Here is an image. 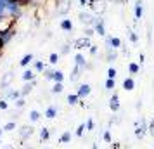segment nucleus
<instances>
[{
    "mask_svg": "<svg viewBox=\"0 0 154 149\" xmlns=\"http://www.w3.org/2000/svg\"><path fill=\"white\" fill-rule=\"evenodd\" d=\"M100 19L97 14H94L92 11H82L80 14H78V21H80V24H83L85 28H94L95 24H97V21Z\"/></svg>",
    "mask_w": 154,
    "mask_h": 149,
    "instance_id": "f257e3e1",
    "label": "nucleus"
},
{
    "mask_svg": "<svg viewBox=\"0 0 154 149\" xmlns=\"http://www.w3.org/2000/svg\"><path fill=\"white\" fill-rule=\"evenodd\" d=\"M147 127H149V123H147L146 118H139V120L135 121V125H133V134H135V137L137 139H144L149 134Z\"/></svg>",
    "mask_w": 154,
    "mask_h": 149,
    "instance_id": "f03ea898",
    "label": "nucleus"
},
{
    "mask_svg": "<svg viewBox=\"0 0 154 149\" xmlns=\"http://www.w3.org/2000/svg\"><path fill=\"white\" fill-rule=\"evenodd\" d=\"M16 21H17V19H14L12 16H9V14H0V33H5V31L14 29Z\"/></svg>",
    "mask_w": 154,
    "mask_h": 149,
    "instance_id": "7ed1b4c3",
    "label": "nucleus"
},
{
    "mask_svg": "<svg viewBox=\"0 0 154 149\" xmlns=\"http://www.w3.org/2000/svg\"><path fill=\"white\" fill-rule=\"evenodd\" d=\"M87 7H90V11L94 14H104L106 9H107V0H88V5Z\"/></svg>",
    "mask_w": 154,
    "mask_h": 149,
    "instance_id": "20e7f679",
    "label": "nucleus"
},
{
    "mask_svg": "<svg viewBox=\"0 0 154 149\" xmlns=\"http://www.w3.org/2000/svg\"><path fill=\"white\" fill-rule=\"evenodd\" d=\"M5 14L12 16L14 19H19L23 16V5L21 4H17V2H14V0H11L7 4V11H5Z\"/></svg>",
    "mask_w": 154,
    "mask_h": 149,
    "instance_id": "39448f33",
    "label": "nucleus"
},
{
    "mask_svg": "<svg viewBox=\"0 0 154 149\" xmlns=\"http://www.w3.org/2000/svg\"><path fill=\"white\" fill-rule=\"evenodd\" d=\"M71 11V0H56V12L61 16H68Z\"/></svg>",
    "mask_w": 154,
    "mask_h": 149,
    "instance_id": "423d86ee",
    "label": "nucleus"
},
{
    "mask_svg": "<svg viewBox=\"0 0 154 149\" xmlns=\"http://www.w3.org/2000/svg\"><path fill=\"white\" fill-rule=\"evenodd\" d=\"M90 45H92V40L88 38V36H85V35L80 36V38H76V40L73 42V47H75L76 50H80V52H82L83 49H88Z\"/></svg>",
    "mask_w": 154,
    "mask_h": 149,
    "instance_id": "0eeeda50",
    "label": "nucleus"
},
{
    "mask_svg": "<svg viewBox=\"0 0 154 149\" xmlns=\"http://www.w3.org/2000/svg\"><path fill=\"white\" fill-rule=\"evenodd\" d=\"M14 82V71H5L0 78V88H9Z\"/></svg>",
    "mask_w": 154,
    "mask_h": 149,
    "instance_id": "6e6552de",
    "label": "nucleus"
},
{
    "mask_svg": "<svg viewBox=\"0 0 154 149\" xmlns=\"http://www.w3.org/2000/svg\"><path fill=\"white\" fill-rule=\"evenodd\" d=\"M33 134H35V128L31 127V125H23V127L19 128V141L24 142L26 139H29Z\"/></svg>",
    "mask_w": 154,
    "mask_h": 149,
    "instance_id": "1a4fd4ad",
    "label": "nucleus"
},
{
    "mask_svg": "<svg viewBox=\"0 0 154 149\" xmlns=\"http://www.w3.org/2000/svg\"><path fill=\"white\" fill-rule=\"evenodd\" d=\"M106 38V49H119L121 47V40L118 36H104Z\"/></svg>",
    "mask_w": 154,
    "mask_h": 149,
    "instance_id": "9d476101",
    "label": "nucleus"
},
{
    "mask_svg": "<svg viewBox=\"0 0 154 149\" xmlns=\"http://www.w3.org/2000/svg\"><path fill=\"white\" fill-rule=\"evenodd\" d=\"M109 109H111L112 113H118L119 109H121V104H119V95L116 92L111 95V99H109Z\"/></svg>",
    "mask_w": 154,
    "mask_h": 149,
    "instance_id": "9b49d317",
    "label": "nucleus"
},
{
    "mask_svg": "<svg viewBox=\"0 0 154 149\" xmlns=\"http://www.w3.org/2000/svg\"><path fill=\"white\" fill-rule=\"evenodd\" d=\"M14 35H16V31L14 29H11V31H5V33H0V45H2V49L7 45L12 38H14Z\"/></svg>",
    "mask_w": 154,
    "mask_h": 149,
    "instance_id": "f8f14e48",
    "label": "nucleus"
},
{
    "mask_svg": "<svg viewBox=\"0 0 154 149\" xmlns=\"http://www.w3.org/2000/svg\"><path fill=\"white\" fill-rule=\"evenodd\" d=\"M90 92H92V87L88 85V83H82V85H78L76 94H78L80 99H85L87 95H90Z\"/></svg>",
    "mask_w": 154,
    "mask_h": 149,
    "instance_id": "ddd939ff",
    "label": "nucleus"
},
{
    "mask_svg": "<svg viewBox=\"0 0 154 149\" xmlns=\"http://www.w3.org/2000/svg\"><path fill=\"white\" fill-rule=\"evenodd\" d=\"M36 87V80H33V82H24V85L21 87V95L23 97H26L28 94H31V90Z\"/></svg>",
    "mask_w": 154,
    "mask_h": 149,
    "instance_id": "4468645a",
    "label": "nucleus"
},
{
    "mask_svg": "<svg viewBox=\"0 0 154 149\" xmlns=\"http://www.w3.org/2000/svg\"><path fill=\"white\" fill-rule=\"evenodd\" d=\"M87 59H85V56L82 54V52H76V56H75V66H80L82 70H87Z\"/></svg>",
    "mask_w": 154,
    "mask_h": 149,
    "instance_id": "2eb2a0df",
    "label": "nucleus"
},
{
    "mask_svg": "<svg viewBox=\"0 0 154 149\" xmlns=\"http://www.w3.org/2000/svg\"><path fill=\"white\" fill-rule=\"evenodd\" d=\"M94 29H95V35L106 36V21H104V19H99L97 24L94 26Z\"/></svg>",
    "mask_w": 154,
    "mask_h": 149,
    "instance_id": "dca6fc26",
    "label": "nucleus"
},
{
    "mask_svg": "<svg viewBox=\"0 0 154 149\" xmlns=\"http://www.w3.org/2000/svg\"><path fill=\"white\" fill-rule=\"evenodd\" d=\"M142 14H144L142 0H137V2H135V5H133V16H135V19H142Z\"/></svg>",
    "mask_w": 154,
    "mask_h": 149,
    "instance_id": "f3484780",
    "label": "nucleus"
},
{
    "mask_svg": "<svg viewBox=\"0 0 154 149\" xmlns=\"http://www.w3.org/2000/svg\"><path fill=\"white\" fill-rule=\"evenodd\" d=\"M59 28L63 29V31H71V29H73V21H71L69 17H64V19H61V23H59Z\"/></svg>",
    "mask_w": 154,
    "mask_h": 149,
    "instance_id": "a211bd4d",
    "label": "nucleus"
},
{
    "mask_svg": "<svg viewBox=\"0 0 154 149\" xmlns=\"http://www.w3.org/2000/svg\"><path fill=\"white\" fill-rule=\"evenodd\" d=\"M121 87L125 88L126 92H130V90H133L135 88V80H133V76H128V78L123 80V83H121Z\"/></svg>",
    "mask_w": 154,
    "mask_h": 149,
    "instance_id": "6ab92c4d",
    "label": "nucleus"
},
{
    "mask_svg": "<svg viewBox=\"0 0 154 149\" xmlns=\"http://www.w3.org/2000/svg\"><path fill=\"white\" fill-rule=\"evenodd\" d=\"M83 71H85V70H82L80 66H75V68H73V71H71V76H69V80H71V82H78Z\"/></svg>",
    "mask_w": 154,
    "mask_h": 149,
    "instance_id": "aec40b11",
    "label": "nucleus"
},
{
    "mask_svg": "<svg viewBox=\"0 0 154 149\" xmlns=\"http://www.w3.org/2000/svg\"><path fill=\"white\" fill-rule=\"evenodd\" d=\"M106 59L112 63V61H116L118 59V49H106Z\"/></svg>",
    "mask_w": 154,
    "mask_h": 149,
    "instance_id": "412c9836",
    "label": "nucleus"
},
{
    "mask_svg": "<svg viewBox=\"0 0 154 149\" xmlns=\"http://www.w3.org/2000/svg\"><path fill=\"white\" fill-rule=\"evenodd\" d=\"M21 78H23V82H33L35 80V70H24Z\"/></svg>",
    "mask_w": 154,
    "mask_h": 149,
    "instance_id": "4be33fe9",
    "label": "nucleus"
},
{
    "mask_svg": "<svg viewBox=\"0 0 154 149\" xmlns=\"http://www.w3.org/2000/svg\"><path fill=\"white\" fill-rule=\"evenodd\" d=\"M33 57H35V56H33L31 52H29V54H24V56L21 57V61H19V66H21V68H26V66L33 61Z\"/></svg>",
    "mask_w": 154,
    "mask_h": 149,
    "instance_id": "5701e85b",
    "label": "nucleus"
},
{
    "mask_svg": "<svg viewBox=\"0 0 154 149\" xmlns=\"http://www.w3.org/2000/svg\"><path fill=\"white\" fill-rule=\"evenodd\" d=\"M56 116H57V107L56 106H47V109H45V118L54 120Z\"/></svg>",
    "mask_w": 154,
    "mask_h": 149,
    "instance_id": "b1692460",
    "label": "nucleus"
},
{
    "mask_svg": "<svg viewBox=\"0 0 154 149\" xmlns=\"http://www.w3.org/2000/svg\"><path fill=\"white\" fill-rule=\"evenodd\" d=\"M66 102L69 104V106H76L78 102H80V97H78V94H68V99Z\"/></svg>",
    "mask_w": 154,
    "mask_h": 149,
    "instance_id": "393cba45",
    "label": "nucleus"
},
{
    "mask_svg": "<svg viewBox=\"0 0 154 149\" xmlns=\"http://www.w3.org/2000/svg\"><path fill=\"white\" fill-rule=\"evenodd\" d=\"M54 83H63L64 82V73L61 70H56L54 71V80H52Z\"/></svg>",
    "mask_w": 154,
    "mask_h": 149,
    "instance_id": "a878e982",
    "label": "nucleus"
},
{
    "mask_svg": "<svg viewBox=\"0 0 154 149\" xmlns=\"http://www.w3.org/2000/svg\"><path fill=\"white\" fill-rule=\"evenodd\" d=\"M140 71V64L139 63H130L128 64V73L130 75H139Z\"/></svg>",
    "mask_w": 154,
    "mask_h": 149,
    "instance_id": "bb28decb",
    "label": "nucleus"
},
{
    "mask_svg": "<svg viewBox=\"0 0 154 149\" xmlns=\"http://www.w3.org/2000/svg\"><path fill=\"white\" fill-rule=\"evenodd\" d=\"M38 137H40V141H42V142H47L50 139V128H42Z\"/></svg>",
    "mask_w": 154,
    "mask_h": 149,
    "instance_id": "cd10ccee",
    "label": "nucleus"
},
{
    "mask_svg": "<svg viewBox=\"0 0 154 149\" xmlns=\"http://www.w3.org/2000/svg\"><path fill=\"white\" fill-rule=\"evenodd\" d=\"M2 128H4V132H12V130H16V128H17V125H16L14 120H11V121H7V123H5Z\"/></svg>",
    "mask_w": 154,
    "mask_h": 149,
    "instance_id": "c85d7f7f",
    "label": "nucleus"
},
{
    "mask_svg": "<svg viewBox=\"0 0 154 149\" xmlns=\"http://www.w3.org/2000/svg\"><path fill=\"white\" fill-rule=\"evenodd\" d=\"M40 118H42V114L38 113L36 109H33V111H29V121H33V123H36V121H40Z\"/></svg>",
    "mask_w": 154,
    "mask_h": 149,
    "instance_id": "c756f323",
    "label": "nucleus"
},
{
    "mask_svg": "<svg viewBox=\"0 0 154 149\" xmlns=\"http://www.w3.org/2000/svg\"><path fill=\"white\" fill-rule=\"evenodd\" d=\"M69 141H71V134L66 130V132H63V135L59 137V142L61 144H69Z\"/></svg>",
    "mask_w": 154,
    "mask_h": 149,
    "instance_id": "7c9ffc66",
    "label": "nucleus"
},
{
    "mask_svg": "<svg viewBox=\"0 0 154 149\" xmlns=\"http://www.w3.org/2000/svg\"><path fill=\"white\" fill-rule=\"evenodd\" d=\"M64 90V85L63 83H54L52 88H50V94H61Z\"/></svg>",
    "mask_w": 154,
    "mask_h": 149,
    "instance_id": "2f4dec72",
    "label": "nucleus"
},
{
    "mask_svg": "<svg viewBox=\"0 0 154 149\" xmlns=\"http://www.w3.org/2000/svg\"><path fill=\"white\" fill-rule=\"evenodd\" d=\"M33 68H35V71H38V73H43V71H45V63H43V61H35Z\"/></svg>",
    "mask_w": 154,
    "mask_h": 149,
    "instance_id": "473e14b6",
    "label": "nucleus"
},
{
    "mask_svg": "<svg viewBox=\"0 0 154 149\" xmlns=\"http://www.w3.org/2000/svg\"><path fill=\"white\" fill-rule=\"evenodd\" d=\"M85 130H87V125H85V123H80V125L76 127V132H75V134H76V137H83Z\"/></svg>",
    "mask_w": 154,
    "mask_h": 149,
    "instance_id": "72a5a7b5",
    "label": "nucleus"
},
{
    "mask_svg": "<svg viewBox=\"0 0 154 149\" xmlns=\"http://www.w3.org/2000/svg\"><path fill=\"white\" fill-rule=\"evenodd\" d=\"M54 68H45V71H43V76L47 80H54Z\"/></svg>",
    "mask_w": 154,
    "mask_h": 149,
    "instance_id": "f704fd0d",
    "label": "nucleus"
},
{
    "mask_svg": "<svg viewBox=\"0 0 154 149\" xmlns=\"http://www.w3.org/2000/svg\"><path fill=\"white\" fill-rule=\"evenodd\" d=\"M102 139H104L106 144H112V135L109 130H104V134H102Z\"/></svg>",
    "mask_w": 154,
    "mask_h": 149,
    "instance_id": "c9c22d12",
    "label": "nucleus"
},
{
    "mask_svg": "<svg viewBox=\"0 0 154 149\" xmlns=\"http://www.w3.org/2000/svg\"><path fill=\"white\" fill-rule=\"evenodd\" d=\"M71 50V43H64L63 47H61V52H59V56H68Z\"/></svg>",
    "mask_w": 154,
    "mask_h": 149,
    "instance_id": "e433bc0d",
    "label": "nucleus"
},
{
    "mask_svg": "<svg viewBox=\"0 0 154 149\" xmlns=\"http://www.w3.org/2000/svg\"><path fill=\"white\" fill-rule=\"evenodd\" d=\"M106 90H114V87H116V82H114V80L112 78H107L106 80Z\"/></svg>",
    "mask_w": 154,
    "mask_h": 149,
    "instance_id": "4c0bfd02",
    "label": "nucleus"
},
{
    "mask_svg": "<svg viewBox=\"0 0 154 149\" xmlns=\"http://www.w3.org/2000/svg\"><path fill=\"white\" fill-rule=\"evenodd\" d=\"M49 63L52 64V66L59 63V54H57V52H52V54L49 56Z\"/></svg>",
    "mask_w": 154,
    "mask_h": 149,
    "instance_id": "58836bf2",
    "label": "nucleus"
},
{
    "mask_svg": "<svg viewBox=\"0 0 154 149\" xmlns=\"http://www.w3.org/2000/svg\"><path fill=\"white\" fill-rule=\"evenodd\" d=\"M128 38H130V42H132V43L139 42V36H137V33H135L133 29H130V31H128Z\"/></svg>",
    "mask_w": 154,
    "mask_h": 149,
    "instance_id": "ea45409f",
    "label": "nucleus"
},
{
    "mask_svg": "<svg viewBox=\"0 0 154 149\" xmlns=\"http://www.w3.org/2000/svg\"><path fill=\"white\" fill-rule=\"evenodd\" d=\"M24 104H26V99H24V97H19L17 101H14V106L17 107V109H21Z\"/></svg>",
    "mask_w": 154,
    "mask_h": 149,
    "instance_id": "a19ab883",
    "label": "nucleus"
},
{
    "mask_svg": "<svg viewBox=\"0 0 154 149\" xmlns=\"http://www.w3.org/2000/svg\"><path fill=\"white\" fill-rule=\"evenodd\" d=\"M83 35H85V36H88V38H92V36L95 35V29L88 26V28H85V29H83Z\"/></svg>",
    "mask_w": 154,
    "mask_h": 149,
    "instance_id": "79ce46f5",
    "label": "nucleus"
},
{
    "mask_svg": "<svg viewBox=\"0 0 154 149\" xmlns=\"http://www.w3.org/2000/svg\"><path fill=\"white\" fill-rule=\"evenodd\" d=\"M107 78H116V68H112V66H109L107 68Z\"/></svg>",
    "mask_w": 154,
    "mask_h": 149,
    "instance_id": "37998d69",
    "label": "nucleus"
},
{
    "mask_svg": "<svg viewBox=\"0 0 154 149\" xmlns=\"http://www.w3.org/2000/svg\"><path fill=\"white\" fill-rule=\"evenodd\" d=\"M0 109H2V111L9 109V102H7V99H0Z\"/></svg>",
    "mask_w": 154,
    "mask_h": 149,
    "instance_id": "c03bdc74",
    "label": "nucleus"
},
{
    "mask_svg": "<svg viewBox=\"0 0 154 149\" xmlns=\"http://www.w3.org/2000/svg\"><path fill=\"white\" fill-rule=\"evenodd\" d=\"M88 50H90V54H92V56H97V52H99V47H97V45H94V43H92L90 47H88Z\"/></svg>",
    "mask_w": 154,
    "mask_h": 149,
    "instance_id": "a18cd8bd",
    "label": "nucleus"
},
{
    "mask_svg": "<svg viewBox=\"0 0 154 149\" xmlns=\"http://www.w3.org/2000/svg\"><path fill=\"white\" fill-rule=\"evenodd\" d=\"M85 125H87V130H94V127H95V125H94V120H92V118H88Z\"/></svg>",
    "mask_w": 154,
    "mask_h": 149,
    "instance_id": "49530a36",
    "label": "nucleus"
},
{
    "mask_svg": "<svg viewBox=\"0 0 154 149\" xmlns=\"http://www.w3.org/2000/svg\"><path fill=\"white\" fill-rule=\"evenodd\" d=\"M147 130H149V134L154 135V118L151 120V123H149V127H147Z\"/></svg>",
    "mask_w": 154,
    "mask_h": 149,
    "instance_id": "de8ad7c7",
    "label": "nucleus"
},
{
    "mask_svg": "<svg viewBox=\"0 0 154 149\" xmlns=\"http://www.w3.org/2000/svg\"><path fill=\"white\" fill-rule=\"evenodd\" d=\"M111 149H121V144H119V142H112Z\"/></svg>",
    "mask_w": 154,
    "mask_h": 149,
    "instance_id": "09e8293b",
    "label": "nucleus"
},
{
    "mask_svg": "<svg viewBox=\"0 0 154 149\" xmlns=\"http://www.w3.org/2000/svg\"><path fill=\"white\" fill-rule=\"evenodd\" d=\"M144 61H146V56H144V54L140 52V54H139V64H142Z\"/></svg>",
    "mask_w": 154,
    "mask_h": 149,
    "instance_id": "8fccbe9b",
    "label": "nucleus"
},
{
    "mask_svg": "<svg viewBox=\"0 0 154 149\" xmlns=\"http://www.w3.org/2000/svg\"><path fill=\"white\" fill-rule=\"evenodd\" d=\"M80 5H82V7H87V5H88V2H87V0H80Z\"/></svg>",
    "mask_w": 154,
    "mask_h": 149,
    "instance_id": "3c124183",
    "label": "nucleus"
},
{
    "mask_svg": "<svg viewBox=\"0 0 154 149\" xmlns=\"http://www.w3.org/2000/svg\"><path fill=\"white\" fill-rule=\"evenodd\" d=\"M109 2H114V4H125L126 0H109Z\"/></svg>",
    "mask_w": 154,
    "mask_h": 149,
    "instance_id": "603ef678",
    "label": "nucleus"
},
{
    "mask_svg": "<svg viewBox=\"0 0 154 149\" xmlns=\"http://www.w3.org/2000/svg\"><path fill=\"white\" fill-rule=\"evenodd\" d=\"M135 107H137V109H140V107H142V101H137V104H135Z\"/></svg>",
    "mask_w": 154,
    "mask_h": 149,
    "instance_id": "864d4df0",
    "label": "nucleus"
},
{
    "mask_svg": "<svg viewBox=\"0 0 154 149\" xmlns=\"http://www.w3.org/2000/svg\"><path fill=\"white\" fill-rule=\"evenodd\" d=\"M92 149H99V146H97V142H92Z\"/></svg>",
    "mask_w": 154,
    "mask_h": 149,
    "instance_id": "5fc2aeb1",
    "label": "nucleus"
},
{
    "mask_svg": "<svg viewBox=\"0 0 154 149\" xmlns=\"http://www.w3.org/2000/svg\"><path fill=\"white\" fill-rule=\"evenodd\" d=\"M2 135H4V128L0 127V139H2Z\"/></svg>",
    "mask_w": 154,
    "mask_h": 149,
    "instance_id": "6e6d98bb",
    "label": "nucleus"
},
{
    "mask_svg": "<svg viewBox=\"0 0 154 149\" xmlns=\"http://www.w3.org/2000/svg\"><path fill=\"white\" fill-rule=\"evenodd\" d=\"M0 14H5V12H4V11H2V9H0Z\"/></svg>",
    "mask_w": 154,
    "mask_h": 149,
    "instance_id": "4d7b16f0",
    "label": "nucleus"
},
{
    "mask_svg": "<svg viewBox=\"0 0 154 149\" xmlns=\"http://www.w3.org/2000/svg\"><path fill=\"white\" fill-rule=\"evenodd\" d=\"M26 149H35V147H29V146H28V147H26Z\"/></svg>",
    "mask_w": 154,
    "mask_h": 149,
    "instance_id": "13d9d810",
    "label": "nucleus"
},
{
    "mask_svg": "<svg viewBox=\"0 0 154 149\" xmlns=\"http://www.w3.org/2000/svg\"><path fill=\"white\" fill-rule=\"evenodd\" d=\"M5 149H14V147H5Z\"/></svg>",
    "mask_w": 154,
    "mask_h": 149,
    "instance_id": "bf43d9fd",
    "label": "nucleus"
},
{
    "mask_svg": "<svg viewBox=\"0 0 154 149\" xmlns=\"http://www.w3.org/2000/svg\"><path fill=\"white\" fill-rule=\"evenodd\" d=\"M0 146H2V139H0Z\"/></svg>",
    "mask_w": 154,
    "mask_h": 149,
    "instance_id": "052dcab7",
    "label": "nucleus"
},
{
    "mask_svg": "<svg viewBox=\"0 0 154 149\" xmlns=\"http://www.w3.org/2000/svg\"><path fill=\"white\" fill-rule=\"evenodd\" d=\"M45 149H50V147H45Z\"/></svg>",
    "mask_w": 154,
    "mask_h": 149,
    "instance_id": "680f3d73",
    "label": "nucleus"
}]
</instances>
